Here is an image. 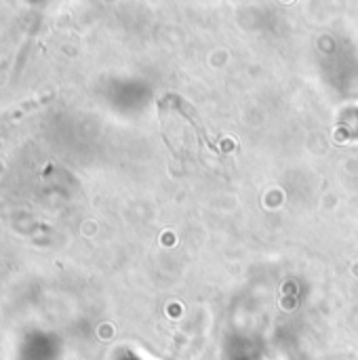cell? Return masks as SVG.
<instances>
[{"label":"cell","instance_id":"obj_1","mask_svg":"<svg viewBox=\"0 0 358 360\" xmlns=\"http://www.w3.org/2000/svg\"><path fill=\"white\" fill-rule=\"evenodd\" d=\"M160 116H162L167 141L171 143L169 148L177 156H181V150L188 152L194 146H209L207 131L200 124L198 116L177 95H167L160 101ZM188 156H190V152H188Z\"/></svg>","mask_w":358,"mask_h":360}]
</instances>
